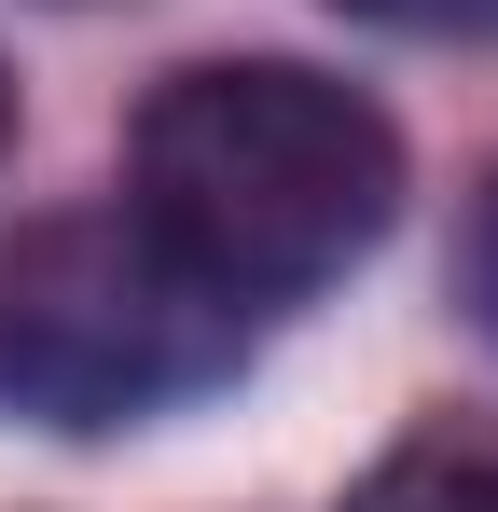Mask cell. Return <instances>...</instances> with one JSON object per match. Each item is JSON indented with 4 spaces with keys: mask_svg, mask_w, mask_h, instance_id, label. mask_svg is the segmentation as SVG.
Wrapping results in <instances>:
<instances>
[{
    "mask_svg": "<svg viewBox=\"0 0 498 512\" xmlns=\"http://www.w3.org/2000/svg\"><path fill=\"white\" fill-rule=\"evenodd\" d=\"M139 222L222 305H305L402 222V125L305 56H194L125 125Z\"/></svg>",
    "mask_w": 498,
    "mask_h": 512,
    "instance_id": "1",
    "label": "cell"
},
{
    "mask_svg": "<svg viewBox=\"0 0 498 512\" xmlns=\"http://www.w3.org/2000/svg\"><path fill=\"white\" fill-rule=\"evenodd\" d=\"M236 374V305L139 208H70L0 250V402L42 429H139Z\"/></svg>",
    "mask_w": 498,
    "mask_h": 512,
    "instance_id": "2",
    "label": "cell"
},
{
    "mask_svg": "<svg viewBox=\"0 0 498 512\" xmlns=\"http://www.w3.org/2000/svg\"><path fill=\"white\" fill-rule=\"evenodd\" d=\"M346 512H498V416H471V402L415 416L402 443L346 485Z\"/></svg>",
    "mask_w": 498,
    "mask_h": 512,
    "instance_id": "3",
    "label": "cell"
},
{
    "mask_svg": "<svg viewBox=\"0 0 498 512\" xmlns=\"http://www.w3.org/2000/svg\"><path fill=\"white\" fill-rule=\"evenodd\" d=\"M457 291H471V319L498 333V180H485V208H471V250H457Z\"/></svg>",
    "mask_w": 498,
    "mask_h": 512,
    "instance_id": "4",
    "label": "cell"
},
{
    "mask_svg": "<svg viewBox=\"0 0 498 512\" xmlns=\"http://www.w3.org/2000/svg\"><path fill=\"white\" fill-rule=\"evenodd\" d=\"M360 14H402V28H498V0H360Z\"/></svg>",
    "mask_w": 498,
    "mask_h": 512,
    "instance_id": "5",
    "label": "cell"
},
{
    "mask_svg": "<svg viewBox=\"0 0 498 512\" xmlns=\"http://www.w3.org/2000/svg\"><path fill=\"white\" fill-rule=\"evenodd\" d=\"M0 139H14V70H0Z\"/></svg>",
    "mask_w": 498,
    "mask_h": 512,
    "instance_id": "6",
    "label": "cell"
}]
</instances>
